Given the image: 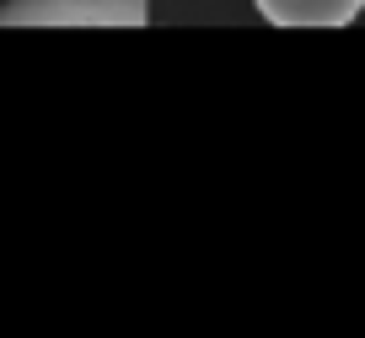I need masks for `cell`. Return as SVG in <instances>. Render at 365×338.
<instances>
[{"label": "cell", "instance_id": "6da1fadb", "mask_svg": "<svg viewBox=\"0 0 365 338\" xmlns=\"http://www.w3.org/2000/svg\"><path fill=\"white\" fill-rule=\"evenodd\" d=\"M150 0H6L0 27H145Z\"/></svg>", "mask_w": 365, "mask_h": 338}, {"label": "cell", "instance_id": "7a4b0ae2", "mask_svg": "<svg viewBox=\"0 0 365 338\" xmlns=\"http://www.w3.org/2000/svg\"><path fill=\"white\" fill-rule=\"evenodd\" d=\"M274 27H344L365 11V0H252Z\"/></svg>", "mask_w": 365, "mask_h": 338}]
</instances>
